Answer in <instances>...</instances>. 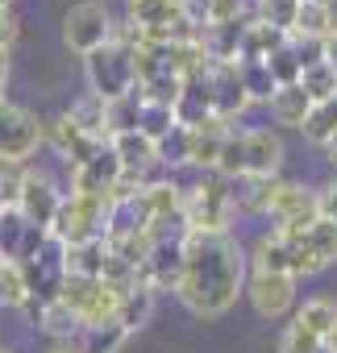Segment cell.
Listing matches in <instances>:
<instances>
[{"mask_svg":"<svg viewBox=\"0 0 337 353\" xmlns=\"http://www.w3.org/2000/svg\"><path fill=\"white\" fill-rule=\"evenodd\" d=\"M267 67H271V75H275V83H279V88H287V83H300V75H304V67H300V59H296L291 42H287L279 54H271V59H267Z\"/></svg>","mask_w":337,"mask_h":353,"instance_id":"d590c367","label":"cell"},{"mask_svg":"<svg viewBox=\"0 0 337 353\" xmlns=\"http://www.w3.org/2000/svg\"><path fill=\"white\" fill-rule=\"evenodd\" d=\"M300 88L308 92L312 104H329V100H337V71L325 67V63H316V67H308L300 75Z\"/></svg>","mask_w":337,"mask_h":353,"instance_id":"1f68e13d","label":"cell"},{"mask_svg":"<svg viewBox=\"0 0 337 353\" xmlns=\"http://www.w3.org/2000/svg\"><path fill=\"white\" fill-rule=\"evenodd\" d=\"M296 17H300V0H258V21L275 26L279 34L291 38L296 30Z\"/></svg>","mask_w":337,"mask_h":353,"instance_id":"836d02e7","label":"cell"},{"mask_svg":"<svg viewBox=\"0 0 337 353\" xmlns=\"http://www.w3.org/2000/svg\"><path fill=\"white\" fill-rule=\"evenodd\" d=\"M213 9H217V0H184V21L196 34H204V30H213Z\"/></svg>","mask_w":337,"mask_h":353,"instance_id":"ab89813d","label":"cell"},{"mask_svg":"<svg viewBox=\"0 0 337 353\" xmlns=\"http://www.w3.org/2000/svg\"><path fill=\"white\" fill-rule=\"evenodd\" d=\"M229 133H233V125L221 121V117H209V121L192 125V129H188V162L200 166V170H217Z\"/></svg>","mask_w":337,"mask_h":353,"instance_id":"e0dca14e","label":"cell"},{"mask_svg":"<svg viewBox=\"0 0 337 353\" xmlns=\"http://www.w3.org/2000/svg\"><path fill=\"white\" fill-rule=\"evenodd\" d=\"M137 129H142L150 141H166V137L180 129V117H175V108H171V104H150V100H142Z\"/></svg>","mask_w":337,"mask_h":353,"instance_id":"4316f807","label":"cell"},{"mask_svg":"<svg viewBox=\"0 0 337 353\" xmlns=\"http://www.w3.org/2000/svg\"><path fill=\"white\" fill-rule=\"evenodd\" d=\"M300 5H308V0H300Z\"/></svg>","mask_w":337,"mask_h":353,"instance_id":"f907efd6","label":"cell"},{"mask_svg":"<svg viewBox=\"0 0 337 353\" xmlns=\"http://www.w3.org/2000/svg\"><path fill=\"white\" fill-rule=\"evenodd\" d=\"M246 250L229 233H184V274L175 295L200 320L225 316L246 291Z\"/></svg>","mask_w":337,"mask_h":353,"instance_id":"6da1fadb","label":"cell"},{"mask_svg":"<svg viewBox=\"0 0 337 353\" xmlns=\"http://www.w3.org/2000/svg\"><path fill=\"white\" fill-rule=\"evenodd\" d=\"M300 133H304L308 141H316V145H329V141L337 137V100L312 104V112H308V121H304Z\"/></svg>","mask_w":337,"mask_h":353,"instance_id":"4dcf8cb0","label":"cell"},{"mask_svg":"<svg viewBox=\"0 0 337 353\" xmlns=\"http://www.w3.org/2000/svg\"><path fill=\"white\" fill-rule=\"evenodd\" d=\"M75 125H79V133H88V137H100V141H113L108 137V100H100V96H84V100H75L71 104V112H67Z\"/></svg>","mask_w":337,"mask_h":353,"instance_id":"d4e9b609","label":"cell"},{"mask_svg":"<svg viewBox=\"0 0 337 353\" xmlns=\"http://www.w3.org/2000/svg\"><path fill=\"white\" fill-rule=\"evenodd\" d=\"M38 316V328L55 341H79L84 336V320L63 303V299H46V303H30Z\"/></svg>","mask_w":337,"mask_h":353,"instance_id":"d6986e66","label":"cell"},{"mask_svg":"<svg viewBox=\"0 0 337 353\" xmlns=\"http://www.w3.org/2000/svg\"><path fill=\"white\" fill-rule=\"evenodd\" d=\"M129 21L142 30V42H175V26L184 21V0H125Z\"/></svg>","mask_w":337,"mask_h":353,"instance_id":"4fadbf2b","label":"cell"},{"mask_svg":"<svg viewBox=\"0 0 337 353\" xmlns=\"http://www.w3.org/2000/svg\"><path fill=\"white\" fill-rule=\"evenodd\" d=\"M30 279L21 270V262H5L0 266V307H30Z\"/></svg>","mask_w":337,"mask_h":353,"instance_id":"83f0119b","label":"cell"},{"mask_svg":"<svg viewBox=\"0 0 337 353\" xmlns=\"http://www.w3.org/2000/svg\"><path fill=\"white\" fill-rule=\"evenodd\" d=\"M108 145H113V154L121 158L125 174H137V179H146V183H154V179H158V170H162V158H158V141H150L142 129L117 133Z\"/></svg>","mask_w":337,"mask_h":353,"instance_id":"9a60e30c","label":"cell"},{"mask_svg":"<svg viewBox=\"0 0 337 353\" xmlns=\"http://www.w3.org/2000/svg\"><path fill=\"white\" fill-rule=\"evenodd\" d=\"M287 46V34H279L275 26H267V21H250L246 26V34H242V54H238V63H267L271 54H279Z\"/></svg>","mask_w":337,"mask_h":353,"instance_id":"ffe728a7","label":"cell"},{"mask_svg":"<svg viewBox=\"0 0 337 353\" xmlns=\"http://www.w3.org/2000/svg\"><path fill=\"white\" fill-rule=\"evenodd\" d=\"M308 112H312V100H308V92H304L300 83H287V88H279V92L271 96V117H275V125L304 129Z\"/></svg>","mask_w":337,"mask_h":353,"instance_id":"7402d4cb","label":"cell"},{"mask_svg":"<svg viewBox=\"0 0 337 353\" xmlns=\"http://www.w3.org/2000/svg\"><path fill=\"white\" fill-rule=\"evenodd\" d=\"M320 63L337 71V34H329V38H325V54H320Z\"/></svg>","mask_w":337,"mask_h":353,"instance_id":"7bdbcfd3","label":"cell"},{"mask_svg":"<svg viewBox=\"0 0 337 353\" xmlns=\"http://www.w3.org/2000/svg\"><path fill=\"white\" fill-rule=\"evenodd\" d=\"M209 88H213V112H217L221 121H238V117L254 104V100L246 96V83H242L238 63H213Z\"/></svg>","mask_w":337,"mask_h":353,"instance_id":"2e32d148","label":"cell"},{"mask_svg":"<svg viewBox=\"0 0 337 353\" xmlns=\"http://www.w3.org/2000/svg\"><path fill=\"white\" fill-rule=\"evenodd\" d=\"M325 150H329V162H333V166H337V137H333V141H329V145H325Z\"/></svg>","mask_w":337,"mask_h":353,"instance_id":"bcb514c9","label":"cell"},{"mask_svg":"<svg viewBox=\"0 0 337 353\" xmlns=\"http://www.w3.org/2000/svg\"><path fill=\"white\" fill-rule=\"evenodd\" d=\"M316 200H320V221H333V225H337V183L320 188Z\"/></svg>","mask_w":337,"mask_h":353,"instance_id":"60d3db41","label":"cell"},{"mask_svg":"<svg viewBox=\"0 0 337 353\" xmlns=\"http://www.w3.org/2000/svg\"><path fill=\"white\" fill-rule=\"evenodd\" d=\"M113 38V17H108V5L100 0H79L63 13V42L75 50V54H92L100 46H108Z\"/></svg>","mask_w":337,"mask_h":353,"instance_id":"52a82bcc","label":"cell"},{"mask_svg":"<svg viewBox=\"0 0 337 353\" xmlns=\"http://www.w3.org/2000/svg\"><path fill=\"white\" fill-rule=\"evenodd\" d=\"M121 174H125L121 158L113 154V145H104L92 162H84V166L71 170V196H108L113 200Z\"/></svg>","mask_w":337,"mask_h":353,"instance_id":"5bb4252c","label":"cell"},{"mask_svg":"<svg viewBox=\"0 0 337 353\" xmlns=\"http://www.w3.org/2000/svg\"><path fill=\"white\" fill-rule=\"evenodd\" d=\"M291 320H296L300 328H308L316 341H325V345H329V341L337 336V299H333V295H312V299L291 316Z\"/></svg>","mask_w":337,"mask_h":353,"instance_id":"44dd1931","label":"cell"},{"mask_svg":"<svg viewBox=\"0 0 337 353\" xmlns=\"http://www.w3.org/2000/svg\"><path fill=\"white\" fill-rule=\"evenodd\" d=\"M267 216L275 221V233L291 241V237L308 233V229L320 221V200H316V192H308V188H300V183H283Z\"/></svg>","mask_w":337,"mask_h":353,"instance_id":"ba28073f","label":"cell"},{"mask_svg":"<svg viewBox=\"0 0 337 353\" xmlns=\"http://www.w3.org/2000/svg\"><path fill=\"white\" fill-rule=\"evenodd\" d=\"M238 71H242L246 96H250L254 104H271V96L279 92V83H275L271 67H267V63H238Z\"/></svg>","mask_w":337,"mask_h":353,"instance_id":"f546056e","label":"cell"},{"mask_svg":"<svg viewBox=\"0 0 337 353\" xmlns=\"http://www.w3.org/2000/svg\"><path fill=\"white\" fill-rule=\"evenodd\" d=\"M42 141H46V129L30 108L0 100V166H26V158H34Z\"/></svg>","mask_w":337,"mask_h":353,"instance_id":"8992f818","label":"cell"},{"mask_svg":"<svg viewBox=\"0 0 337 353\" xmlns=\"http://www.w3.org/2000/svg\"><path fill=\"white\" fill-rule=\"evenodd\" d=\"M17 192H21V170L17 166H0V216L17 212Z\"/></svg>","mask_w":337,"mask_h":353,"instance_id":"74e56055","label":"cell"},{"mask_svg":"<svg viewBox=\"0 0 337 353\" xmlns=\"http://www.w3.org/2000/svg\"><path fill=\"white\" fill-rule=\"evenodd\" d=\"M17 42V17L13 9H0V50H9Z\"/></svg>","mask_w":337,"mask_h":353,"instance_id":"b9f144b4","label":"cell"},{"mask_svg":"<svg viewBox=\"0 0 337 353\" xmlns=\"http://www.w3.org/2000/svg\"><path fill=\"white\" fill-rule=\"evenodd\" d=\"M0 353H5V349H0Z\"/></svg>","mask_w":337,"mask_h":353,"instance_id":"f5cc1de1","label":"cell"},{"mask_svg":"<svg viewBox=\"0 0 337 353\" xmlns=\"http://www.w3.org/2000/svg\"><path fill=\"white\" fill-rule=\"evenodd\" d=\"M296 274H267V270H254L246 279V295L254 303V312L262 320H283L291 307H296Z\"/></svg>","mask_w":337,"mask_h":353,"instance_id":"7c38bea8","label":"cell"},{"mask_svg":"<svg viewBox=\"0 0 337 353\" xmlns=\"http://www.w3.org/2000/svg\"><path fill=\"white\" fill-rule=\"evenodd\" d=\"M146 204H150V216H154V225H184V188L180 183H171V179H154V183H146ZM188 229V225H184Z\"/></svg>","mask_w":337,"mask_h":353,"instance_id":"ac0fdd59","label":"cell"},{"mask_svg":"<svg viewBox=\"0 0 337 353\" xmlns=\"http://www.w3.org/2000/svg\"><path fill=\"white\" fill-rule=\"evenodd\" d=\"M46 137H50V145H55L59 154H67V150H71V145H75V141H79L84 133H79V125H75V121H71V117L63 112L59 121H50V129H46Z\"/></svg>","mask_w":337,"mask_h":353,"instance_id":"f35d334b","label":"cell"},{"mask_svg":"<svg viewBox=\"0 0 337 353\" xmlns=\"http://www.w3.org/2000/svg\"><path fill=\"white\" fill-rule=\"evenodd\" d=\"M291 38H308V42H325L329 38V5H325V0H308V5H300Z\"/></svg>","mask_w":337,"mask_h":353,"instance_id":"f1b7e54d","label":"cell"},{"mask_svg":"<svg viewBox=\"0 0 337 353\" xmlns=\"http://www.w3.org/2000/svg\"><path fill=\"white\" fill-rule=\"evenodd\" d=\"M0 266H5V258H0Z\"/></svg>","mask_w":337,"mask_h":353,"instance_id":"816d5d0a","label":"cell"},{"mask_svg":"<svg viewBox=\"0 0 337 353\" xmlns=\"http://www.w3.org/2000/svg\"><path fill=\"white\" fill-rule=\"evenodd\" d=\"M154 299H158V291H150L146 283H137L125 299H121V312H117V324L133 336L137 328H146L150 324V316H154Z\"/></svg>","mask_w":337,"mask_h":353,"instance_id":"484cf974","label":"cell"},{"mask_svg":"<svg viewBox=\"0 0 337 353\" xmlns=\"http://www.w3.org/2000/svg\"><path fill=\"white\" fill-rule=\"evenodd\" d=\"M329 349H333V353H337V336H333V341H329Z\"/></svg>","mask_w":337,"mask_h":353,"instance_id":"7dc6e473","label":"cell"},{"mask_svg":"<svg viewBox=\"0 0 337 353\" xmlns=\"http://www.w3.org/2000/svg\"><path fill=\"white\" fill-rule=\"evenodd\" d=\"M5 83H9V50H0V92H5ZM5 100V96H0Z\"/></svg>","mask_w":337,"mask_h":353,"instance_id":"f6af8a7d","label":"cell"},{"mask_svg":"<svg viewBox=\"0 0 337 353\" xmlns=\"http://www.w3.org/2000/svg\"><path fill=\"white\" fill-rule=\"evenodd\" d=\"M21 270H26V279H30V295H34V303L59 299L63 279H67V245H63L59 237H46V241L38 245V254L21 262Z\"/></svg>","mask_w":337,"mask_h":353,"instance_id":"30bf717a","label":"cell"},{"mask_svg":"<svg viewBox=\"0 0 337 353\" xmlns=\"http://www.w3.org/2000/svg\"><path fill=\"white\" fill-rule=\"evenodd\" d=\"M233 179L225 174H209L196 188H188L184 196V225L192 233H229V216H233V204H238V192H229Z\"/></svg>","mask_w":337,"mask_h":353,"instance_id":"3957f363","label":"cell"},{"mask_svg":"<svg viewBox=\"0 0 337 353\" xmlns=\"http://www.w3.org/2000/svg\"><path fill=\"white\" fill-rule=\"evenodd\" d=\"M84 75H88V88L92 96L100 100H125V96H137V67H133V50L129 46H100L84 59Z\"/></svg>","mask_w":337,"mask_h":353,"instance_id":"277c9868","label":"cell"},{"mask_svg":"<svg viewBox=\"0 0 337 353\" xmlns=\"http://www.w3.org/2000/svg\"><path fill=\"white\" fill-rule=\"evenodd\" d=\"M108 212H113L108 196H63V208L50 225V237H59L63 245L96 241L108 229Z\"/></svg>","mask_w":337,"mask_h":353,"instance_id":"5b68a950","label":"cell"},{"mask_svg":"<svg viewBox=\"0 0 337 353\" xmlns=\"http://www.w3.org/2000/svg\"><path fill=\"white\" fill-rule=\"evenodd\" d=\"M137 117H142V96H125V100H113V104H108V137L137 129Z\"/></svg>","mask_w":337,"mask_h":353,"instance_id":"e575fe53","label":"cell"},{"mask_svg":"<svg viewBox=\"0 0 337 353\" xmlns=\"http://www.w3.org/2000/svg\"><path fill=\"white\" fill-rule=\"evenodd\" d=\"M0 9H9V0H0Z\"/></svg>","mask_w":337,"mask_h":353,"instance_id":"c3c4849f","label":"cell"},{"mask_svg":"<svg viewBox=\"0 0 337 353\" xmlns=\"http://www.w3.org/2000/svg\"><path fill=\"white\" fill-rule=\"evenodd\" d=\"M325 349V341H316L308 328H300L296 320L279 332V353H320Z\"/></svg>","mask_w":337,"mask_h":353,"instance_id":"8d00e7d4","label":"cell"},{"mask_svg":"<svg viewBox=\"0 0 337 353\" xmlns=\"http://www.w3.org/2000/svg\"><path fill=\"white\" fill-rule=\"evenodd\" d=\"M250 266L254 270H267V274H291V245L287 237H279L275 229L262 233L250 250Z\"/></svg>","mask_w":337,"mask_h":353,"instance_id":"603a6c76","label":"cell"},{"mask_svg":"<svg viewBox=\"0 0 337 353\" xmlns=\"http://www.w3.org/2000/svg\"><path fill=\"white\" fill-rule=\"evenodd\" d=\"M129 341V332L113 320V324H100V328H88L84 336H79V345H84V353H121V345Z\"/></svg>","mask_w":337,"mask_h":353,"instance_id":"d6a6232c","label":"cell"},{"mask_svg":"<svg viewBox=\"0 0 337 353\" xmlns=\"http://www.w3.org/2000/svg\"><path fill=\"white\" fill-rule=\"evenodd\" d=\"M291 274L296 279H312L320 270H329L337 262V225L333 221H316L308 233L291 237Z\"/></svg>","mask_w":337,"mask_h":353,"instance_id":"9c48e42d","label":"cell"},{"mask_svg":"<svg viewBox=\"0 0 337 353\" xmlns=\"http://www.w3.org/2000/svg\"><path fill=\"white\" fill-rule=\"evenodd\" d=\"M59 208H63V192L46 179V174H42V170H21V192H17V212H21V221L50 233Z\"/></svg>","mask_w":337,"mask_h":353,"instance_id":"8fae6325","label":"cell"},{"mask_svg":"<svg viewBox=\"0 0 337 353\" xmlns=\"http://www.w3.org/2000/svg\"><path fill=\"white\" fill-rule=\"evenodd\" d=\"M283 166V137L275 129H242L225 137L217 174L242 183V179H275Z\"/></svg>","mask_w":337,"mask_h":353,"instance_id":"7a4b0ae2","label":"cell"},{"mask_svg":"<svg viewBox=\"0 0 337 353\" xmlns=\"http://www.w3.org/2000/svg\"><path fill=\"white\" fill-rule=\"evenodd\" d=\"M108 266V241H84V245H67V274H84V279H104Z\"/></svg>","mask_w":337,"mask_h":353,"instance_id":"cb8c5ba5","label":"cell"},{"mask_svg":"<svg viewBox=\"0 0 337 353\" xmlns=\"http://www.w3.org/2000/svg\"><path fill=\"white\" fill-rule=\"evenodd\" d=\"M50 353H84V345H79V341H55Z\"/></svg>","mask_w":337,"mask_h":353,"instance_id":"ee69618b","label":"cell"},{"mask_svg":"<svg viewBox=\"0 0 337 353\" xmlns=\"http://www.w3.org/2000/svg\"><path fill=\"white\" fill-rule=\"evenodd\" d=\"M320 353H333V349H329V345H325V349H320Z\"/></svg>","mask_w":337,"mask_h":353,"instance_id":"681fc988","label":"cell"}]
</instances>
